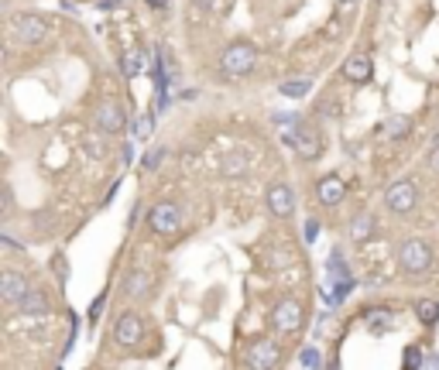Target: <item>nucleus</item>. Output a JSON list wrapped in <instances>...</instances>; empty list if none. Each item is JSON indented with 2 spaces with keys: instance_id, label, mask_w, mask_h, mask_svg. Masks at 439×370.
Returning a JSON list of instances; mask_svg holds the SVG:
<instances>
[{
  "instance_id": "1a4fd4ad",
  "label": "nucleus",
  "mask_w": 439,
  "mask_h": 370,
  "mask_svg": "<svg viewBox=\"0 0 439 370\" xmlns=\"http://www.w3.org/2000/svg\"><path fill=\"white\" fill-rule=\"evenodd\" d=\"M141 336H144V322H141V315H137V312H124V315L117 319L114 339L120 343V347H137Z\"/></svg>"
},
{
  "instance_id": "7ed1b4c3",
  "label": "nucleus",
  "mask_w": 439,
  "mask_h": 370,
  "mask_svg": "<svg viewBox=\"0 0 439 370\" xmlns=\"http://www.w3.org/2000/svg\"><path fill=\"white\" fill-rule=\"evenodd\" d=\"M398 264L405 274H425L433 268V251L422 240H405L398 247Z\"/></svg>"
},
{
  "instance_id": "f8f14e48",
  "label": "nucleus",
  "mask_w": 439,
  "mask_h": 370,
  "mask_svg": "<svg viewBox=\"0 0 439 370\" xmlns=\"http://www.w3.org/2000/svg\"><path fill=\"white\" fill-rule=\"evenodd\" d=\"M28 292H31V288H28V278H24V274H18V271H4V274H0V295H4V302H7V305H18Z\"/></svg>"
},
{
  "instance_id": "cd10ccee",
  "label": "nucleus",
  "mask_w": 439,
  "mask_h": 370,
  "mask_svg": "<svg viewBox=\"0 0 439 370\" xmlns=\"http://www.w3.org/2000/svg\"><path fill=\"white\" fill-rule=\"evenodd\" d=\"M316 230H319V227H316V219H309V223H306V240H309V244L316 240Z\"/></svg>"
},
{
  "instance_id": "423d86ee",
  "label": "nucleus",
  "mask_w": 439,
  "mask_h": 370,
  "mask_svg": "<svg viewBox=\"0 0 439 370\" xmlns=\"http://www.w3.org/2000/svg\"><path fill=\"white\" fill-rule=\"evenodd\" d=\"M148 227H152L158 236L179 234V227H182V213H179V206H172V202H158L152 213H148Z\"/></svg>"
},
{
  "instance_id": "6e6552de",
  "label": "nucleus",
  "mask_w": 439,
  "mask_h": 370,
  "mask_svg": "<svg viewBox=\"0 0 439 370\" xmlns=\"http://www.w3.org/2000/svg\"><path fill=\"white\" fill-rule=\"evenodd\" d=\"M278 364H282V350H278V343H271V339H258V343H250L248 367L268 370V367H278Z\"/></svg>"
},
{
  "instance_id": "a878e982",
  "label": "nucleus",
  "mask_w": 439,
  "mask_h": 370,
  "mask_svg": "<svg viewBox=\"0 0 439 370\" xmlns=\"http://www.w3.org/2000/svg\"><path fill=\"white\" fill-rule=\"evenodd\" d=\"M52 271H58V278H62V281L69 278V268H65V257H55V261H52Z\"/></svg>"
},
{
  "instance_id": "393cba45",
  "label": "nucleus",
  "mask_w": 439,
  "mask_h": 370,
  "mask_svg": "<svg viewBox=\"0 0 439 370\" xmlns=\"http://www.w3.org/2000/svg\"><path fill=\"white\" fill-rule=\"evenodd\" d=\"M169 155L165 148H154V151H148V158H144V168H158L162 165V158Z\"/></svg>"
},
{
  "instance_id": "ddd939ff",
  "label": "nucleus",
  "mask_w": 439,
  "mask_h": 370,
  "mask_svg": "<svg viewBox=\"0 0 439 370\" xmlns=\"http://www.w3.org/2000/svg\"><path fill=\"white\" fill-rule=\"evenodd\" d=\"M344 76L350 79V82L364 86L367 79L374 76V62H371V55H367V52H354V55L344 62Z\"/></svg>"
},
{
  "instance_id": "4be33fe9",
  "label": "nucleus",
  "mask_w": 439,
  "mask_h": 370,
  "mask_svg": "<svg viewBox=\"0 0 439 370\" xmlns=\"http://www.w3.org/2000/svg\"><path fill=\"white\" fill-rule=\"evenodd\" d=\"M152 124H154L152 114L137 117V120L131 124V137H134V141H148V137H152Z\"/></svg>"
},
{
  "instance_id": "9d476101",
  "label": "nucleus",
  "mask_w": 439,
  "mask_h": 370,
  "mask_svg": "<svg viewBox=\"0 0 439 370\" xmlns=\"http://www.w3.org/2000/svg\"><path fill=\"white\" fill-rule=\"evenodd\" d=\"M265 199H268V210L275 216H282V219L292 216V210H295V195H292V189H288L285 182H271Z\"/></svg>"
},
{
  "instance_id": "412c9836",
  "label": "nucleus",
  "mask_w": 439,
  "mask_h": 370,
  "mask_svg": "<svg viewBox=\"0 0 439 370\" xmlns=\"http://www.w3.org/2000/svg\"><path fill=\"white\" fill-rule=\"evenodd\" d=\"M285 97H306L309 89H312V79H288V82H282L278 86Z\"/></svg>"
},
{
  "instance_id": "f03ea898",
  "label": "nucleus",
  "mask_w": 439,
  "mask_h": 370,
  "mask_svg": "<svg viewBox=\"0 0 439 370\" xmlns=\"http://www.w3.org/2000/svg\"><path fill=\"white\" fill-rule=\"evenodd\" d=\"M11 35L18 45H41L48 38V24L41 14H14L11 18Z\"/></svg>"
},
{
  "instance_id": "2f4dec72",
  "label": "nucleus",
  "mask_w": 439,
  "mask_h": 370,
  "mask_svg": "<svg viewBox=\"0 0 439 370\" xmlns=\"http://www.w3.org/2000/svg\"><path fill=\"white\" fill-rule=\"evenodd\" d=\"M152 7H169V0H148Z\"/></svg>"
},
{
  "instance_id": "6ab92c4d",
  "label": "nucleus",
  "mask_w": 439,
  "mask_h": 370,
  "mask_svg": "<svg viewBox=\"0 0 439 370\" xmlns=\"http://www.w3.org/2000/svg\"><path fill=\"white\" fill-rule=\"evenodd\" d=\"M371 234H374V219L371 216H354V223H350V236L354 240H371Z\"/></svg>"
},
{
  "instance_id": "39448f33",
  "label": "nucleus",
  "mask_w": 439,
  "mask_h": 370,
  "mask_svg": "<svg viewBox=\"0 0 439 370\" xmlns=\"http://www.w3.org/2000/svg\"><path fill=\"white\" fill-rule=\"evenodd\" d=\"M93 127L100 134H120L124 127H127V117H124V110H120V103L117 99H103L100 107L93 110Z\"/></svg>"
},
{
  "instance_id": "b1692460",
  "label": "nucleus",
  "mask_w": 439,
  "mask_h": 370,
  "mask_svg": "<svg viewBox=\"0 0 439 370\" xmlns=\"http://www.w3.org/2000/svg\"><path fill=\"white\" fill-rule=\"evenodd\" d=\"M299 364H302V367H319L323 360H319V353H316V347H309V350H302V353H299Z\"/></svg>"
},
{
  "instance_id": "dca6fc26",
  "label": "nucleus",
  "mask_w": 439,
  "mask_h": 370,
  "mask_svg": "<svg viewBox=\"0 0 439 370\" xmlns=\"http://www.w3.org/2000/svg\"><path fill=\"white\" fill-rule=\"evenodd\" d=\"M148 288H152V274L148 271H127V278H124V295H148Z\"/></svg>"
},
{
  "instance_id": "473e14b6",
  "label": "nucleus",
  "mask_w": 439,
  "mask_h": 370,
  "mask_svg": "<svg viewBox=\"0 0 439 370\" xmlns=\"http://www.w3.org/2000/svg\"><path fill=\"white\" fill-rule=\"evenodd\" d=\"M337 4H344V7H350V4H357V0H337Z\"/></svg>"
},
{
  "instance_id": "c85d7f7f",
  "label": "nucleus",
  "mask_w": 439,
  "mask_h": 370,
  "mask_svg": "<svg viewBox=\"0 0 439 370\" xmlns=\"http://www.w3.org/2000/svg\"><path fill=\"white\" fill-rule=\"evenodd\" d=\"M422 367H439V357H425V360H422Z\"/></svg>"
},
{
  "instance_id": "7c9ffc66",
  "label": "nucleus",
  "mask_w": 439,
  "mask_h": 370,
  "mask_svg": "<svg viewBox=\"0 0 439 370\" xmlns=\"http://www.w3.org/2000/svg\"><path fill=\"white\" fill-rule=\"evenodd\" d=\"M117 4H120V0H100V7H103V11H110V7H117Z\"/></svg>"
},
{
  "instance_id": "a211bd4d",
  "label": "nucleus",
  "mask_w": 439,
  "mask_h": 370,
  "mask_svg": "<svg viewBox=\"0 0 439 370\" xmlns=\"http://www.w3.org/2000/svg\"><path fill=\"white\" fill-rule=\"evenodd\" d=\"M18 309L24 312V315H31V312L38 315V312L48 309V302H45V295H41V292H28V295H24V298L18 302Z\"/></svg>"
},
{
  "instance_id": "2eb2a0df",
  "label": "nucleus",
  "mask_w": 439,
  "mask_h": 370,
  "mask_svg": "<svg viewBox=\"0 0 439 370\" xmlns=\"http://www.w3.org/2000/svg\"><path fill=\"white\" fill-rule=\"evenodd\" d=\"M250 168V155L248 151H230L227 158H223V165H220V172L227 178H237V175H244Z\"/></svg>"
},
{
  "instance_id": "aec40b11",
  "label": "nucleus",
  "mask_w": 439,
  "mask_h": 370,
  "mask_svg": "<svg viewBox=\"0 0 439 370\" xmlns=\"http://www.w3.org/2000/svg\"><path fill=\"white\" fill-rule=\"evenodd\" d=\"M120 69H124V76L127 79H134L141 69H144V55H141V52H127V55L120 59Z\"/></svg>"
},
{
  "instance_id": "5701e85b",
  "label": "nucleus",
  "mask_w": 439,
  "mask_h": 370,
  "mask_svg": "<svg viewBox=\"0 0 439 370\" xmlns=\"http://www.w3.org/2000/svg\"><path fill=\"white\" fill-rule=\"evenodd\" d=\"M401 364L405 367H422V347H408L405 357H401Z\"/></svg>"
},
{
  "instance_id": "9b49d317",
  "label": "nucleus",
  "mask_w": 439,
  "mask_h": 370,
  "mask_svg": "<svg viewBox=\"0 0 439 370\" xmlns=\"http://www.w3.org/2000/svg\"><path fill=\"white\" fill-rule=\"evenodd\" d=\"M347 195V182L340 175H323L316 182V199L323 202V206H340Z\"/></svg>"
},
{
  "instance_id": "f257e3e1",
  "label": "nucleus",
  "mask_w": 439,
  "mask_h": 370,
  "mask_svg": "<svg viewBox=\"0 0 439 370\" xmlns=\"http://www.w3.org/2000/svg\"><path fill=\"white\" fill-rule=\"evenodd\" d=\"M254 62H258V48L250 41H233V45H227V52L220 55V72L230 79H240L254 69Z\"/></svg>"
},
{
  "instance_id": "0eeeda50",
  "label": "nucleus",
  "mask_w": 439,
  "mask_h": 370,
  "mask_svg": "<svg viewBox=\"0 0 439 370\" xmlns=\"http://www.w3.org/2000/svg\"><path fill=\"white\" fill-rule=\"evenodd\" d=\"M271 326L278 332H295L302 326V302L295 298H282L275 309H271Z\"/></svg>"
},
{
  "instance_id": "f3484780",
  "label": "nucleus",
  "mask_w": 439,
  "mask_h": 370,
  "mask_svg": "<svg viewBox=\"0 0 439 370\" xmlns=\"http://www.w3.org/2000/svg\"><path fill=\"white\" fill-rule=\"evenodd\" d=\"M416 315H419L422 326H436L439 322V302H433V298H419V302H416Z\"/></svg>"
},
{
  "instance_id": "c756f323",
  "label": "nucleus",
  "mask_w": 439,
  "mask_h": 370,
  "mask_svg": "<svg viewBox=\"0 0 439 370\" xmlns=\"http://www.w3.org/2000/svg\"><path fill=\"white\" fill-rule=\"evenodd\" d=\"M429 165H433V168L439 172V144H436V151H433V158H429Z\"/></svg>"
},
{
  "instance_id": "20e7f679",
  "label": "nucleus",
  "mask_w": 439,
  "mask_h": 370,
  "mask_svg": "<svg viewBox=\"0 0 439 370\" xmlns=\"http://www.w3.org/2000/svg\"><path fill=\"white\" fill-rule=\"evenodd\" d=\"M416 202H419V189H416V182L412 178H398L388 192H384V206L391 210V213H412L416 210Z\"/></svg>"
},
{
  "instance_id": "4468645a",
  "label": "nucleus",
  "mask_w": 439,
  "mask_h": 370,
  "mask_svg": "<svg viewBox=\"0 0 439 370\" xmlns=\"http://www.w3.org/2000/svg\"><path fill=\"white\" fill-rule=\"evenodd\" d=\"M412 134V117L408 114H391L381 120V141H398V137Z\"/></svg>"
},
{
  "instance_id": "bb28decb",
  "label": "nucleus",
  "mask_w": 439,
  "mask_h": 370,
  "mask_svg": "<svg viewBox=\"0 0 439 370\" xmlns=\"http://www.w3.org/2000/svg\"><path fill=\"white\" fill-rule=\"evenodd\" d=\"M189 7H196V11H213L216 0H189Z\"/></svg>"
}]
</instances>
